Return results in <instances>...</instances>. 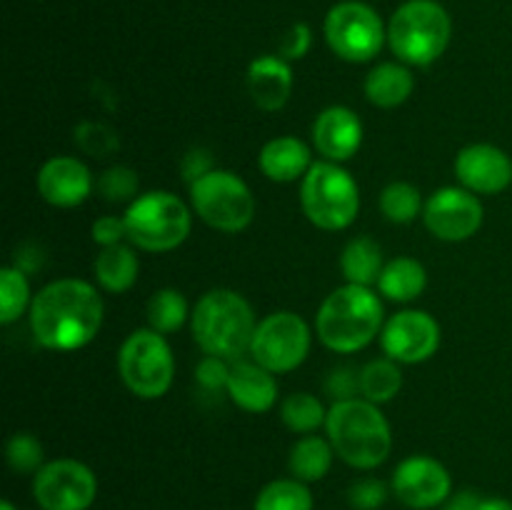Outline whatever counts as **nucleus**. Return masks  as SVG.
<instances>
[{
  "instance_id": "17",
  "label": "nucleus",
  "mask_w": 512,
  "mask_h": 510,
  "mask_svg": "<svg viewBox=\"0 0 512 510\" xmlns=\"http://www.w3.org/2000/svg\"><path fill=\"white\" fill-rule=\"evenodd\" d=\"M40 198L55 208H75L93 193V175L88 165L73 155H55L38 170Z\"/></svg>"
},
{
  "instance_id": "41",
  "label": "nucleus",
  "mask_w": 512,
  "mask_h": 510,
  "mask_svg": "<svg viewBox=\"0 0 512 510\" xmlns=\"http://www.w3.org/2000/svg\"><path fill=\"white\" fill-rule=\"evenodd\" d=\"M180 168H183L185 178H188L190 183H195L198 178L208 175L210 170H215V165H213V158H210L205 150H190V153L183 158V165H180Z\"/></svg>"
},
{
  "instance_id": "35",
  "label": "nucleus",
  "mask_w": 512,
  "mask_h": 510,
  "mask_svg": "<svg viewBox=\"0 0 512 510\" xmlns=\"http://www.w3.org/2000/svg\"><path fill=\"white\" fill-rule=\"evenodd\" d=\"M348 500L355 510H378L388 500V485L378 478L355 480L348 490Z\"/></svg>"
},
{
  "instance_id": "9",
  "label": "nucleus",
  "mask_w": 512,
  "mask_h": 510,
  "mask_svg": "<svg viewBox=\"0 0 512 510\" xmlns=\"http://www.w3.org/2000/svg\"><path fill=\"white\" fill-rule=\"evenodd\" d=\"M190 205L205 225L220 233H240L255 218V198L240 175L215 168L190 183Z\"/></svg>"
},
{
  "instance_id": "13",
  "label": "nucleus",
  "mask_w": 512,
  "mask_h": 510,
  "mask_svg": "<svg viewBox=\"0 0 512 510\" xmlns=\"http://www.w3.org/2000/svg\"><path fill=\"white\" fill-rule=\"evenodd\" d=\"M483 203L475 193L465 190L463 185L440 188L425 200L423 220L425 228L445 243H460L473 238L483 225Z\"/></svg>"
},
{
  "instance_id": "27",
  "label": "nucleus",
  "mask_w": 512,
  "mask_h": 510,
  "mask_svg": "<svg viewBox=\"0 0 512 510\" xmlns=\"http://www.w3.org/2000/svg\"><path fill=\"white\" fill-rule=\"evenodd\" d=\"M403 388V370L393 358H375L360 370V393L375 405L390 403Z\"/></svg>"
},
{
  "instance_id": "19",
  "label": "nucleus",
  "mask_w": 512,
  "mask_h": 510,
  "mask_svg": "<svg viewBox=\"0 0 512 510\" xmlns=\"http://www.w3.org/2000/svg\"><path fill=\"white\" fill-rule=\"evenodd\" d=\"M230 400L245 413H268L278 403V380L275 373L255 360H233L228 375Z\"/></svg>"
},
{
  "instance_id": "38",
  "label": "nucleus",
  "mask_w": 512,
  "mask_h": 510,
  "mask_svg": "<svg viewBox=\"0 0 512 510\" xmlns=\"http://www.w3.org/2000/svg\"><path fill=\"white\" fill-rule=\"evenodd\" d=\"M230 360L215 358V355H205L203 360L195 368V378L203 388L208 390H218L228 385V375H230Z\"/></svg>"
},
{
  "instance_id": "23",
  "label": "nucleus",
  "mask_w": 512,
  "mask_h": 510,
  "mask_svg": "<svg viewBox=\"0 0 512 510\" xmlns=\"http://www.w3.org/2000/svg\"><path fill=\"white\" fill-rule=\"evenodd\" d=\"M425 285H428L425 265L420 260L400 255L385 263L378 280V293L393 303H413L423 295Z\"/></svg>"
},
{
  "instance_id": "30",
  "label": "nucleus",
  "mask_w": 512,
  "mask_h": 510,
  "mask_svg": "<svg viewBox=\"0 0 512 510\" xmlns=\"http://www.w3.org/2000/svg\"><path fill=\"white\" fill-rule=\"evenodd\" d=\"M255 510H313V493L298 478L273 480L258 493Z\"/></svg>"
},
{
  "instance_id": "42",
  "label": "nucleus",
  "mask_w": 512,
  "mask_h": 510,
  "mask_svg": "<svg viewBox=\"0 0 512 510\" xmlns=\"http://www.w3.org/2000/svg\"><path fill=\"white\" fill-rule=\"evenodd\" d=\"M480 503L483 498L475 490H460L453 498L445 500V510H480Z\"/></svg>"
},
{
  "instance_id": "24",
  "label": "nucleus",
  "mask_w": 512,
  "mask_h": 510,
  "mask_svg": "<svg viewBox=\"0 0 512 510\" xmlns=\"http://www.w3.org/2000/svg\"><path fill=\"white\" fill-rule=\"evenodd\" d=\"M138 270V255L125 243L103 248L98 258H95V280H98L100 288L113 295L128 293L135 285V280H138Z\"/></svg>"
},
{
  "instance_id": "43",
  "label": "nucleus",
  "mask_w": 512,
  "mask_h": 510,
  "mask_svg": "<svg viewBox=\"0 0 512 510\" xmlns=\"http://www.w3.org/2000/svg\"><path fill=\"white\" fill-rule=\"evenodd\" d=\"M480 510H512V503L508 498H483Z\"/></svg>"
},
{
  "instance_id": "44",
  "label": "nucleus",
  "mask_w": 512,
  "mask_h": 510,
  "mask_svg": "<svg viewBox=\"0 0 512 510\" xmlns=\"http://www.w3.org/2000/svg\"><path fill=\"white\" fill-rule=\"evenodd\" d=\"M0 510H18V508H15V505L10 503V500H3V503H0Z\"/></svg>"
},
{
  "instance_id": "20",
  "label": "nucleus",
  "mask_w": 512,
  "mask_h": 510,
  "mask_svg": "<svg viewBox=\"0 0 512 510\" xmlns=\"http://www.w3.org/2000/svg\"><path fill=\"white\" fill-rule=\"evenodd\" d=\"M245 85H248L250 100L260 110L275 113V110L285 108L293 95V70H290L288 60H283L280 55H260L248 65Z\"/></svg>"
},
{
  "instance_id": "5",
  "label": "nucleus",
  "mask_w": 512,
  "mask_h": 510,
  "mask_svg": "<svg viewBox=\"0 0 512 510\" xmlns=\"http://www.w3.org/2000/svg\"><path fill=\"white\" fill-rule=\"evenodd\" d=\"M453 23L438 0H408L393 13L388 43L400 63L430 65L448 50Z\"/></svg>"
},
{
  "instance_id": "40",
  "label": "nucleus",
  "mask_w": 512,
  "mask_h": 510,
  "mask_svg": "<svg viewBox=\"0 0 512 510\" xmlns=\"http://www.w3.org/2000/svg\"><path fill=\"white\" fill-rule=\"evenodd\" d=\"M328 390L335 400H348L355 398V390H360V375L355 378L353 370L343 368V370H335L328 380Z\"/></svg>"
},
{
  "instance_id": "8",
  "label": "nucleus",
  "mask_w": 512,
  "mask_h": 510,
  "mask_svg": "<svg viewBox=\"0 0 512 510\" xmlns=\"http://www.w3.org/2000/svg\"><path fill=\"white\" fill-rule=\"evenodd\" d=\"M118 370L133 395L143 400L163 398L175 378L173 348L153 328L133 330L118 350Z\"/></svg>"
},
{
  "instance_id": "6",
  "label": "nucleus",
  "mask_w": 512,
  "mask_h": 510,
  "mask_svg": "<svg viewBox=\"0 0 512 510\" xmlns=\"http://www.w3.org/2000/svg\"><path fill=\"white\" fill-rule=\"evenodd\" d=\"M125 228L133 248L145 253H168L188 240L193 215L185 200L170 190L138 195L125 210Z\"/></svg>"
},
{
  "instance_id": "32",
  "label": "nucleus",
  "mask_w": 512,
  "mask_h": 510,
  "mask_svg": "<svg viewBox=\"0 0 512 510\" xmlns=\"http://www.w3.org/2000/svg\"><path fill=\"white\" fill-rule=\"evenodd\" d=\"M423 208L425 203L420 198V190L413 183H405V180H395V183L385 185V190L380 193V210L395 225L413 223L423 213Z\"/></svg>"
},
{
  "instance_id": "21",
  "label": "nucleus",
  "mask_w": 512,
  "mask_h": 510,
  "mask_svg": "<svg viewBox=\"0 0 512 510\" xmlns=\"http://www.w3.org/2000/svg\"><path fill=\"white\" fill-rule=\"evenodd\" d=\"M258 165L265 178L273 183H293V180H303L313 168V153L300 138L280 135L263 145Z\"/></svg>"
},
{
  "instance_id": "31",
  "label": "nucleus",
  "mask_w": 512,
  "mask_h": 510,
  "mask_svg": "<svg viewBox=\"0 0 512 510\" xmlns=\"http://www.w3.org/2000/svg\"><path fill=\"white\" fill-rule=\"evenodd\" d=\"M35 295L30 293V283L25 273L13 265L0 270V323L10 325L20 320L25 310H30Z\"/></svg>"
},
{
  "instance_id": "33",
  "label": "nucleus",
  "mask_w": 512,
  "mask_h": 510,
  "mask_svg": "<svg viewBox=\"0 0 512 510\" xmlns=\"http://www.w3.org/2000/svg\"><path fill=\"white\" fill-rule=\"evenodd\" d=\"M5 460L13 473L35 475L45 465L43 443L33 433H15L5 445Z\"/></svg>"
},
{
  "instance_id": "18",
  "label": "nucleus",
  "mask_w": 512,
  "mask_h": 510,
  "mask_svg": "<svg viewBox=\"0 0 512 510\" xmlns=\"http://www.w3.org/2000/svg\"><path fill=\"white\" fill-rule=\"evenodd\" d=\"M313 145L330 163H345L363 145V123L358 113L345 105H330L315 118Z\"/></svg>"
},
{
  "instance_id": "22",
  "label": "nucleus",
  "mask_w": 512,
  "mask_h": 510,
  "mask_svg": "<svg viewBox=\"0 0 512 510\" xmlns=\"http://www.w3.org/2000/svg\"><path fill=\"white\" fill-rule=\"evenodd\" d=\"M365 98L375 108H398L413 95L415 78L405 63H380L365 75Z\"/></svg>"
},
{
  "instance_id": "12",
  "label": "nucleus",
  "mask_w": 512,
  "mask_h": 510,
  "mask_svg": "<svg viewBox=\"0 0 512 510\" xmlns=\"http://www.w3.org/2000/svg\"><path fill=\"white\" fill-rule=\"evenodd\" d=\"M98 495V478L75 458L45 463L33 475V498L43 510H88Z\"/></svg>"
},
{
  "instance_id": "26",
  "label": "nucleus",
  "mask_w": 512,
  "mask_h": 510,
  "mask_svg": "<svg viewBox=\"0 0 512 510\" xmlns=\"http://www.w3.org/2000/svg\"><path fill=\"white\" fill-rule=\"evenodd\" d=\"M333 458L335 450L330 445V440L313 433L295 440V445L290 448L288 465L293 478L303 480V483H315V480H323L330 473Z\"/></svg>"
},
{
  "instance_id": "16",
  "label": "nucleus",
  "mask_w": 512,
  "mask_h": 510,
  "mask_svg": "<svg viewBox=\"0 0 512 510\" xmlns=\"http://www.w3.org/2000/svg\"><path fill=\"white\" fill-rule=\"evenodd\" d=\"M455 178L475 195H498L512 183V160L503 148L475 143L455 155Z\"/></svg>"
},
{
  "instance_id": "39",
  "label": "nucleus",
  "mask_w": 512,
  "mask_h": 510,
  "mask_svg": "<svg viewBox=\"0 0 512 510\" xmlns=\"http://www.w3.org/2000/svg\"><path fill=\"white\" fill-rule=\"evenodd\" d=\"M93 240L103 248H110V245H120L123 240H128V228H125V218H118V215H105V218H98L93 223V230H90Z\"/></svg>"
},
{
  "instance_id": "4",
  "label": "nucleus",
  "mask_w": 512,
  "mask_h": 510,
  "mask_svg": "<svg viewBox=\"0 0 512 510\" xmlns=\"http://www.w3.org/2000/svg\"><path fill=\"white\" fill-rule=\"evenodd\" d=\"M255 328L253 305L230 288L208 290L190 313V330L200 350L230 363L250 353Z\"/></svg>"
},
{
  "instance_id": "14",
  "label": "nucleus",
  "mask_w": 512,
  "mask_h": 510,
  "mask_svg": "<svg viewBox=\"0 0 512 510\" xmlns=\"http://www.w3.org/2000/svg\"><path fill=\"white\" fill-rule=\"evenodd\" d=\"M380 345L400 365L425 363L440 348V325L425 310H400L385 320Z\"/></svg>"
},
{
  "instance_id": "11",
  "label": "nucleus",
  "mask_w": 512,
  "mask_h": 510,
  "mask_svg": "<svg viewBox=\"0 0 512 510\" xmlns=\"http://www.w3.org/2000/svg\"><path fill=\"white\" fill-rule=\"evenodd\" d=\"M310 353V328L293 310H278L258 323L250 355L270 373H290L300 368Z\"/></svg>"
},
{
  "instance_id": "29",
  "label": "nucleus",
  "mask_w": 512,
  "mask_h": 510,
  "mask_svg": "<svg viewBox=\"0 0 512 510\" xmlns=\"http://www.w3.org/2000/svg\"><path fill=\"white\" fill-rule=\"evenodd\" d=\"M280 420L298 435H313L328 420L323 400L313 393H293L280 403Z\"/></svg>"
},
{
  "instance_id": "10",
  "label": "nucleus",
  "mask_w": 512,
  "mask_h": 510,
  "mask_svg": "<svg viewBox=\"0 0 512 510\" xmlns=\"http://www.w3.org/2000/svg\"><path fill=\"white\" fill-rule=\"evenodd\" d=\"M385 25L380 15L360 0H343L325 15V40L338 58L368 63L383 50Z\"/></svg>"
},
{
  "instance_id": "36",
  "label": "nucleus",
  "mask_w": 512,
  "mask_h": 510,
  "mask_svg": "<svg viewBox=\"0 0 512 510\" xmlns=\"http://www.w3.org/2000/svg\"><path fill=\"white\" fill-rule=\"evenodd\" d=\"M75 140H78V145L85 150V153L95 155V158H103V155L113 153L115 145H118V140H115V135L110 133L108 128H103V125H90V123H85L83 128H78Z\"/></svg>"
},
{
  "instance_id": "34",
  "label": "nucleus",
  "mask_w": 512,
  "mask_h": 510,
  "mask_svg": "<svg viewBox=\"0 0 512 510\" xmlns=\"http://www.w3.org/2000/svg\"><path fill=\"white\" fill-rule=\"evenodd\" d=\"M140 180L138 173L128 165H115V168H108L98 178V190L105 200L110 203H133L138 198Z\"/></svg>"
},
{
  "instance_id": "37",
  "label": "nucleus",
  "mask_w": 512,
  "mask_h": 510,
  "mask_svg": "<svg viewBox=\"0 0 512 510\" xmlns=\"http://www.w3.org/2000/svg\"><path fill=\"white\" fill-rule=\"evenodd\" d=\"M310 45H313V30L305 23H295L285 30L283 40H280V58L283 60H300L308 55Z\"/></svg>"
},
{
  "instance_id": "7",
  "label": "nucleus",
  "mask_w": 512,
  "mask_h": 510,
  "mask_svg": "<svg viewBox=\"0 0 512 510\" xmlns=\"http://www.w3.org/2000/svg\"><path fill=\"white\" fill-rule=\"evenodd\" d=\"M300 205L310 223L320 230H345L360 213V188L340 163H313L300 180Z\"/></svg>"
},
{
  "instance_id": "25",
  "label": "nucleus",
  "mask_w": 512,
  "mask_h": 510,
  "mask_svg": "<svg viewBox=\"0 0 512 510\" xmlns=\"http://www.w3.org/2000/svg\"><path fill=\"white\" fill-rule=\"evenodd\" d=\"M383 268V248L368 235H358V238L348 240L343 255H340V270H343L345 280L353 285L373 288V285H378Z\"/></svg>"
},
{
  "instance_id": "28",
  "label": "nucleus",
  "mask_w": 512,
  "mask_h": 510,
  "mask_svg": "<svg viewBox=\"0 0 512 510\" xmlns=\"http://www.w3.org/2000/svg\"><path fill=\"white\" fill-rule=\"evenodd\" d=\"M145 315H148V325L160 335L178 333L185 325V320L190 318L188 300L180 290L175 288H160L150 295L148 308H145Z\"/></svg>"
},
{
  "instance_id": "2",
  "label": "nucleus",
  "mask_w": 512,
  "mask_h": 510,
  "mask_svg": "<svg viewBox=\"0 0 512 510\" xmlns=\"http://www.w3.org/2000/svg\"><path fill=\"white\" fill-rule=\"evenodd\" d=\"M385 325L383 300L373 288L345 283L320 303L315 330L333 353H358L373 343Z\"/></svg>"
},
{
  "instance_id": "1",
  "label": "nucleus",
  "mask_w": 512,
  "mask_h": 510,
  "mask_svg": "<svg viewBox=\"0 0 512 510\" xmlns=\"http://www.w3.org/2000/svg\"><path fill=\"white\" fill-rule=\"evenodd\" d=\"M28 313L30 330L43 348L78 350L100 333L105 305L88 280L60 278L35 295Z\"/></svg>"
},
{
  "instance_id": "3",
  "label": "nucleus",
  "mask_w": 512,
  "mask_h": 510,
  "mask_svg": "<svg viewBox=\"0 0 512 510\" xmlns=\"http://www.w3.org/2000/svg\"><path fill=\"white\" fill-rule=\"evenodd\" d=\"M325 433L340 460L358 470H373L393 450V430L380 405L365 398L335 400L328 410Z\"/></svg>"
},
{
  "instance_id": "15",
  "label": "nucleus",
  "mask_w": 512,
  "mask_h": 510,
  "mask_svg": "<svg viewBox=\"0 0 512 510\" xmlns=\"http://www.w3.org/2000/svg\"><path fill=\"white\" fill-rule=\"evenodd\" d=\"M390 490L408 508L430 510L450 498L453 480L440 460L430 458V455H410L395 468Z\"/></svg>"
}]
</instances>
